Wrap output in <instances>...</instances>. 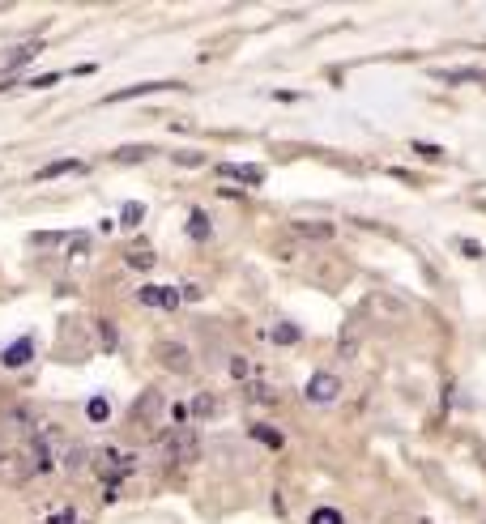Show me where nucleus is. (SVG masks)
<instances>
[{
  "label": "nucleus",
  "instance_id": "1",
  "mask_svg": "<svg viewBox=\"0 0 486 524\" xmlns=\"http://www.w3.org/2000/svg\"><path fill=\"white\" fill-rule=\"evenodd\" d=\"M158 456L167 461V465H188V461H196L201 456V444H196V435L192 431H171V435H162L158 439Z\"/></svg>",
  "mask_w": 486,
  "mask_h": 524
},
{
  "label": "nucleus",
  "instance_id": "2",
  "mask_svg": "<svg viewBox=\"0 0 486 524\" xmlns=\"http://www.w3.org/2000/svg\"><path fill=\"white\" fill-rule=\"evenodd\" d=\"M167 418V397H162V388H145L137 401H132V422L137 427H158Z\"/></svg>",
  "mask_w": 486,
  "mask_h": 524
},
{
  "label": "nucleus",
  "instance_id": "3",
  "mask_svg": "<svg viewBox=\"0 0 486 524\" xmlns=\"http://www.w3.org/2000/svg\"><path fill=\"white\" fill-rule=\"evenodd\" d=\"M303 397H307L312 405H329V401H337V397H342V380H337V375H329V371H316V375L307 380Z\"/></svg>",
  "mask_w": 486,
  "mask_h": 524
},
{
  "label": "nucleus",
  "instance_id": "4",
  "mask_svg": "<svg viewBox=\"0 0 486 524\" xmlns=\"http://www.w3.org/2000/svg\"><path fill=\"white\" fill-rule=\"evenodd\" d=\"M158 363H162L167 371H175V375L192 371V354H188L184 341H158Z\"/></svg>",
  "mask_w": 486,
  "mask_h": 524
},
{
  "label": "nucleus",
  "instance_id": "5",
  "mask_svg": "<svg viewBox=\"0 0 486 524\" xmlns=\"http://www.w3.org/2000/svg\"><path fill=\"white\" fill-rule=\"evenodd\" d=\"M380 320H389V324H401V320H410L414 311H410V303H401V299H393V294H371V303H367Z\"/></svg>",
  "mask_w": 486,
  "mask_h": 524
},
{
  "label": "nucleus",
  "instance_id": "6",
  "mask_svg": "<svg viewBox=\"0 0 486 524\" xmlns=\"http://www.w3.org/2000/svg\"><path fill=\"white\" fill-rule=\"evenodd\" d=\"M30 474H34V465H30L26 452H4L0 456V482H26Z\"/></svg>",
  "mask_w": 486,
  "mask_h": 524
},
{
  "label": "nucleus",
  "instance_id": "7",
  "mask_svg": "<svg viewBox=\"0 0 486 524\" xmlns=\"http://www.w3.org/2000/svg\"><path fill=\"white\" fill-rule=\"evenodd\" d=\"M359 346H363V320L354 316V320H346V328H342V337H337V354H342V358H354Z\"/></svg>",
  "mask_w": 486,
  "mask_h": 524
},
{
  "label": "nucleus",
  "instance_id": "8",
  "mask_svg": "<svg viewBox=\"0 0 486 524\" xmlns=\"http://www.w3.org/2000/svg\"><path fill=\"white\" fill-rule=\"evenodd\" d=\"M30 354H34V341H30V337H21V341H13V346L0 354V363H4V367H26V363H30Z\"/></svg>",
  "mask_w": 486,
  "mask_h": 524
},
{
  "label": "nucleus",
  "instance_id": "9",
  "mask_svg": "<svg viewBox=\"0 0 486 524\" xmlns=\"http://www.w3.org/2000/svg\"><path fill=\"white\" fill-rule=\"evenodd\" d=\"M137 299H141L145 307H167V311H171V307L179 303V294H175V290H158V286H145V290H141Z\"/></svg>",
  "mask_w": 486,
  "mask_h": 524
},
{
  "label": "nucleus",
  "instance_id": "10",
  "mask_svg": "<svg viewBox=\"0 0 486 524\" xmlns=\"http://www.w3.org/2000/svg\"><path fill=\"white\" fill-rule=\"evenodd\" d=\"M85 456H90V452H85V444H77V439H68V444L60 448V465H64V469H73V474L85 465Z\"/></svg>",
  "mask_w": 486,
  "mask_h": 524
},
{
  "label": "nucleus",
  "instance_id": "11",
  "mask_svg": "<svg viewBox=\"0 0 486 524\" xmlns=\"http://www.w3.org/2000/svg\"><path fill=\"white\" fill-rule=\"evenodd\" d=\"M167 85L175 90L179 81H141V85H128V90H115L111 98H115V102H124V98H137V94H149V90H167Z\"/></svg>",
  "mask_w": 486,
  "mask_h": 524
},
{
  "label": "nucleus",
  "instance_id": "12",
  "mask_svg": "<svg viewBox=\"0 0 486 524\" xmlns=\"http://www.w3.org/2000/svg\"><path fill=\"white\" fill-rule=\"evenodd\" d=\"M73 171H81V162L77 158H60V162H51V166H43L34 179L43 183V179H56V175H73Z\"/></svg>",
  "mask_w": 486,
  "mask_h": 524
},
{
  "label": "nucleus",
  "instance_id": "13",
  "mask_svg": "<svg viewBox=\"0 0 486 524\" xmlns=\"http://www.w3.org/2000/svg\"><path fill=\"white\" fill-rule=\"evenodd\" d=\"M218 171H222V175H231V179H248V183H260V166H239V162H222Z\"/></svg>",
  "mask_w": 486,
  "mask_h": 524
},
{
  "label": "nucleus",
  "instance_id": "14",
  "mask_svg": "<svg viewBox=\"0 0 486 524\" xmlns=\"http://www.w3.org/2000/svg\"><path fill=\"white\" fill-rule=\"evenodd\" d=\"M188 235H192V239H196V243H201V239H209V235H213V226H209V218H205V213H201V209H192V213H188Z\"/></svg>",
  "mask_w": 486,
  "mask_h": 524
},
{
  "label": "nucleus",
  "instance_id": "15",
  "mask_svg": "<svg viewBox=\"0 0 486 524\" xmlns=\"http://www.w3.org/2000/svg\"><path fill=\"white\" fill-rule=\"evenodd\" d=\"M192 414H196V418H218V414H222V401H218V397H205V392H201V397L192 401Z\"/></svg>",
  "mask_w": 486,
  "mask_h": 524
},
{
  "label": "nucleus",
  "instance_id": "16",
  "mask_svg": "<svg viewBox=\"0 0 486 524\" xmlns=\"http://www.w3.org/2000/svg\"><path fill=\"white\" fill-rule=\"evenodd\" d=\"M295 230L307 235V239H333V226L329 222H295Z\"/></svg>",
  "mask_w": 486,
  "mask_h": 524
},
{
  "label": "nucleus",
  "instance_id": "17",
  "mask_svg": "<svg viewBox=\"0 0 486 524\" xmlns=\"http://www.w3.org/2000/svg\"><path fill=\"white\" fill-rule=\"evenodd\" d=\"M85 418H90V422H98V427H102V422H107V418H111V401H107V397H94V401H90V405H85Z\"/></svg>",
  "mask_w": 486,
  "mask_h": 524
},
{
  "label": "nucleus",
  "instance_id": "18",
  "mask_svg": "<svg viewBox=\"0 0 486 524\" xmlns=\"http://www.w3.org/2000/svg\"><path fill=\"white\" fill-rule=\"evenodd\" d=\"M248 401H260V405H273V401H278V392H273L269 384H260V380H252V384H248Z\"/></svg>",
  "mask_w": 486,
  "mask_h": 524
},
{
  "label": "nucleus",
  "instance_id": "19",
  "mask_svg": "<svg viewBox=\"0 0 486 524\" xmlns=\"http://www.w3.org/2000/svg\"><path fill=\"white\" fill-rule=\"evenodd\" d=\"M303 333H299V324H273V341L278 346H295Z\"/></svg>",
  "mask_w": 486,
  "mask_h": 524
},
{
  "label": "nucleus",
  "instance_id": "20",
  "mask_svg": "<svg viewBox=\"0 0 486 524\" xmlns=\"http://www.w3.org/2000/svg\"><path fill=\"white\" fill-rule=\"evenodd\" d=\"M252 435H256L265 448H282V431H273V427H265V422H256V427H252Z\"/></svg>",
  "mask_w": 486,
  "mask_h": 524
},
{
  "label": "nucleus",
  "instance_id": "21",
  "mask_svg": "<svg viewBox=\"0 0 486 524\" xmlns=\"http://www.w3.org/2000/svg\"><path fill=\"white\" fill-rule=\"evenodd\" d=\"M141 218H145V205H137V200H128V205L120 209V222H124V226H141Z\"/></svg>",
  "mask_w": 486,
  "mask_h": 524
},
{
  "label": "nucleus",
  "instance_id": "22",
  "mask_svg": "<svg viewBox=\"0 0 486 524\" xmlns=\"http://www.w3.org/2000/svg\"><path fill=\"white\" fill-rule=\"evenodd\" d=\"M307 524H346V520H342V512H337V508H316Z\"/></svg>",
  "mask_w": 486,
  "mask_h": 524
},
{
  "label": "nucleus",
  "instance_id": "23",
  "mask_svg": "<svg viewBox=\"0 0 486 524\" xmlns=\"http://www.w3.org/2000/svg\"><path fill=\"white\" fill-rule=\"evenodd\" d=\"M440 81L461 85V81H478V73H474V68H448V73H440Z\"/></svg>",
  "mask_w": 486,
  "mask_h": 524
},
{
  "label": "nucleus",
  "instance_id": "24",
  "mask_svg": "<svg viewBox=\"0 0 486 524\" xmlns=\"http://www.w3.org/2000/svg\"><path fill=\"white\" fill-rule=\"evenodd\" d=\"M115 158H120V162H141V158H149V149H145V145H137V149L128 145V149H115Z\"/></svg>",
  "mask_w": 486,
  "mask_h": 524
},
{
  "label": "nucleus",
  "instance_id": "25",
  "mask_svg": "<svg viewBox=\"0 0 486 524\" xmlns=\"http://www.w3.org/2000/svg\"><path fill=\"white\" fill-rule=\"evenodd\" d=\"M30 243H34V247H56V243H64V235H56V230H43V235H34Z\"/></svg>",
  "mask_w": 486,
  "mask_h": 524
},
{
  "label": "nucleus",
  "instance_id": "26",
  "mask_svg": "<svg viewBox=\"0 0 486 524\" xmlns=\"http://www.w3.org/2000/svg\"><path fill=\"white\" fill-rule=\"evenodd\" d=\"M56 81H60V73H43V77H30L26 85H34V90H51Z\"/></svg>",
  "mask_w": 486,
  "mask_h": 524
},
{
  "label": "nucleus",
  "instance_id": "27",
  "mask_svg": "<svg viewBox=\"0 0 486 524\" xmlns=\"http://www.w3.org/2000/svg\"><path fill=\"white\" fill-rule=\"evenodd\" d=\"M457 247H461V252H465L470 260H478V256H482V252H486L482 243H474V239H457Z\"/></svg>",
  "mask_w": 486,
  "mask_h": 524
},
{
  "label": "nucleus",
  "instance_id": "28",
  "mask_svg": "<svg viewBox=\"0 0 486 524\" xmlns=\"http://www.w3.org/2000/svg\"><path fill=\"white\" fill-rule=\"evenodd\" d=\"M128 264H132V269H149V264H154V256H149V252H141V256L132 252V256H128Z\"/></svg>",
  "mask_w": 486,
  "mask_h": 524
},
{
  "label": "nucleus",
  "instance_id": "29",
  "mask_svg": "<svg viewBox=\"0 0 486 524\" xmlns=\"http://www.w3.org/2000/svg\"><path fill=\"white\" fill-rule=\"evenodd\" d=\"M414 149H418V154H423V158H440V145H427V141H418V145H414Z\"/></svg>",
  "mask_w": 486,
  "mask_h": 524
},
{
  "label": "nucleus",
  "instance_id": "30",
  "mask_svg": "<svg viewBox=\"0 0 486 524\" xmlns=\"http://www.w3.org/2000/svg\"><path fill=\"white\" fill-rule=\"evenodd\" d=\"M175 162H184V166H201L205 158H201V154H175Z\"/></svg>",
  "mask_w": 486,
  "mask_h": 524
},
{
  "label": "nucleus",
  "instance_id": "31",
  "mask_svg": "<svg viewBox=\"0 0 486 524\" xmlns=\"http://www.w3.org/2000/svg\"><path fill=\"white\" fill-rule=\"evenodd\" d=\"M231 375H239V380H243V375H248V363H243V358H231Z\"/></svg>",
  "mask_w": 486,
  "mask_h": 524
},
{
  "label": "nucleus",
  "instance_id": "32",
  "mask_svg": "<svg viewBox=\"0 0 486 524\" xmlns=\"http://www.w3.org/2000/svg\"><path fill=\"white\" fill-rule=\"evenodd\" d=\"M0 456H4V431H0Z\"/></svg>",
  "mask_w": 486,
  "mask_h": 524
},
{
  "label": "nucleus",
  "instance_id": "33",
  "mask_svg": "<svg viewBox=\"0 0 486 524\" xmlns=\"http://www.w3.org/2000/svg\"><path fill=\"white\" fill-rule=\"evenodd\" d=\"M423 524H431V520H423Z\"/></svg>",
  "mask_w": 486,
  "mask_h": 524
}]
</instances>
